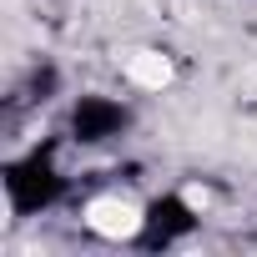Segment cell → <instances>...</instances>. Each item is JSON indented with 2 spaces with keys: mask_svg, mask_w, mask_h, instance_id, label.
Listing matches in <instances>:
<instances>
[{
  "mask_svg": "<svg viewBox=\"0 0 257 257\" xmlns=\"http://www.w3.org/2000/svg\"><path fill=\"white\" fill-rule=\"evenodd\" d=\"M51 192H56V177H51L41 162H31V167H16V172H11V197H16V207H41Z\"/></svg>",
  "mask_w": 257,
  "mask_h": 257,
  "instance_id": "cell-1",
  "label": "cell"
},
{
  "mask_svg": "<svg viewBox=\"0 0 257 257\" xmlns=\"http://www.w3.org/2000/svg\"><path fill=\"white\" fill-rule=\"evenodd\" d=\"M111 126H121V111L106 106V101H86V106L76 111V132H81V137H106Z\"/></svg>",
  "mask_w": 257,
  "mask_h": 257,
  "instance_id": "cell-2",
  "label": "cell"
},
{
  "mask_svg": "<svg viewBox=\"0 0 257 257\" xmlns=\"http://www.w3.org/2000/svg\"><path fill=\"white\" fill-rule=\"evenodd\" d=\"M187 227H192V217H187L177 202H167V207H157V212H152V242H157V237L167 242L172 232H187Z\"/></svg>",
  "mask_w": 257,
  "mask_h": 257,
  "instance_id": "cell-3",
  "label": "cell"
}]
</instances>
